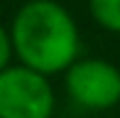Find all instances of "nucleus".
I'll list each match as a JSON object with an SVG mask.
<instances>
[{"label":"nucleus","instance_id":"f257e3e1","mask_svg":"<svg viewBox=\"0 0 120 118\" xmlns=\"http://www.w3.org/2000/svg\"><path fill=\"white\" fill-rule=\"evenodd\" d=\"M12 54L22 67L49 76L66 71L79 54V27L56 0H30L17 10L10 27Z\"/></svg>","mask_w":120,"mask_h":118},{"label":"nucleus","instance_id":"f03ea898","mask_svg":"<svg viewBox=\"0 0 120 118\" xmlns=\"http://www.w3.org/2000/svg\"><path fill=\"white\" fill-rule=\"evenodd\" d=\"M54 91L47 76L27 67L0 71V118H52Z\"/></svg>","mask_w":120,"mask_h":118},{"label":"nucleus","instance_id":"7ed1b4c3","mask_svg":"<svg viewBox=\"0 0 120 118\" xmlns=\"http://www.w3.org/2000/svg\"><path fill=\"white\" fill-rule=\"evenodd\" d=\"M66 91L81 108H113L120 101V69L103 59L74 62L66 69Z\"/></svg>","mask_w":120,"mask_h":118},{"label":"nucleus","instance_id":"20e7f679","mask_svg":"<svg viewBox=\"0 0 120 118\" xmlns=\"http://www.w3.org/2000/svg\"><path fill=\"white\" fill-rule=\"evenodd\" d=\"M88 8L101 27L120 32V0H88Z\"/></svg>","mask_w":120,"mask_h":118},{"label":"nucleus","instance_id":"39448f33","mask_svg":"<svg viewBox=\"0 0 120 118\" xmlns=\"http://www.w3.org/2000/svg\"><path fill=\"white\" fill-rule=\"evenodd\" d=\"M10 57H12V39H10V30L0 25V71L10 67Z\"/></svg>","mask_w":120,"mask_h":118}]
</instances>
